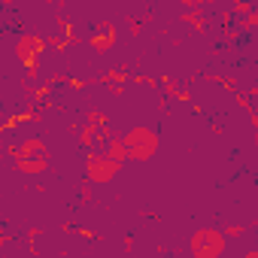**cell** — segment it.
Returning <instances> with one entry per match:
<instances>
[{
	"label": "cell",
	"instance_id": "cell-1",
	"mask_svg": "<svg viewBox=\"0 0 258 258\" xmlns=\"http://www.w3.org/2000/svg\"><path fill=\"white\" fill-rule=\"evenodd\" d=\"M121 143H124L127 161H137V164L152 161L158 155V149H161V137H158L155 127H149V124H134L131 131L121 137Z\"/></svg>",
	"mask_w": 258,
	"mask_h": 258
},
{
	"label": "cell",
	"instance_id": "cell-2",
	"mask_svg": "<svg viewBox=\"0 0 258 258\" xmlns=\"http://www.w3.org/2000/svg\"><path fill=\"white\" fill-rule=\"evenodd\" d=\"M112 131H109V115L103 109H88L82 124H79V146L88 152H103V146L109 143Z\"/></svg>",
	"mask_w": 258,
	"mask_h": 258
},
{
	"label": "cell",
	"instance_id": "cell-3",
	"mask_svg": "<svg viewBox=\"0 0 258 258\" xmlns=\"http://www.w3.org/2000/svg\"><path fill=\"white\" fill-rule=\"evenodd\" d=\"M225 249H228V240H225V234H222L219 228L204 225V228L191 231V237H188V252H191V258H222Z\"/></svg>",
	"mask_w": 258,
	"mask_h": 258
},
{
	"label": "cell",
	"instance_id": "cell-4",
	"mask_svg": "<svg viewBox=\"0 0 258 258\" xmlns=\"http://www.w3.org/2000/svg\"><path fill=\"white\" fill-rule=\"evenodd\" d=\"M43 52H46V37H40V34H25V37L16 40V58H19V64L25 67V73L31 79L40 76L37 70H40Z\"/></svg>",
	"mask_w": 258,
	"mask_h": 258
},
{
	"label": "cell",
	"instance_id": "cell-5",
	"mask_svg": "<svg viewBox=\"0 0 258 258\" xmlns=\"http://www.w3.org/2000/svg\"><path fill=\"white\" fill-rule=\"evenodd\" d=\"M82 170H85V182H88V185H109V182L118 176L121 167H115L103 152H88Z\"/></svg>",
	"mask_w": 258,
	"mask_h": 258
},
{
	"label": "cell",
	"instance_id": "cell-6",
	"mask_svg": "<svg viewBox=\"0 0 258 258\" xmlns=\"http://www.w3.org/2000/svg\"><path fill=\"white\" fill-rule=\"evenodd\" d=\"M115 40H118L115 25H112V22H100V25H97V31L88 37V46H91L97 55H103V52H109V49L115 46Z\"/></svg>",
	"mask_w": 258,
	"mask_h": 258
},
{
	"label": "cell",
	"instance_id": "cell-7",
	"mask_svg": "<svg viewBox=\"0 0 258 258\" xmlns=\"http://www.w3.org/2000/svg\"><path fill=\"white\" fill-rule=\"evenodd\" d=\"M7 152L13 155V161L16 158H31V155H46V143H43V137H28L19 146H10Z\"/></svg>",
	"mask_w": 258,
	"mask_h": 258
},
{
	"label": "cell",
	"instance_id": "cell-8",
	"mask_svg": "<svg viewBox=\"0 0 258 258\" xmlns=\"http://www.w3.org/2000/svg\"><path fill=\"white\" fill-rule=\"evenodd\" d=\"M16 170L25 176H40L49 170V158L46 155H31V158H16Z\"/></svg>",
	"mask_w": 258,
	"mask_h": 258
},
{
	"label": "cell",
	"instance_id": "cell-9",
	"mask_svg": "<svg viewBox=\"0 0 258 258\" xmlns=\"http://www.w3.org/2000/svg\"><path fill=\"white\" fill-rule=\"evenodd\" d=\"M182 22L191 25V28H198V31H207L213 19L207 16V7H195V10H182Z\"/></svg>",
	"mask_w": 258,
	"mask_h": 258
},
{
	"label": "cell",
	"instance_id": "cell-10",
	"mask_svg": "<svg viewBox=\"0 0 258 258\" xmlns=\"http://www.w3.org/2000/svg\"><path fill=\"white\" fill-rule=\"evenodd\" d=\"M103 155H106V158H109L115 167H121V164L127 161V152H124V143H121V137H115V134H112V137H109V143L103 146Z\"/></svg>",
	"mask_w": 258,
	"mask_h": 258
},
{
	"label": "cell",
	"instance_id": "cell-11",
	"mask_svg": "<svg viewBox=\"0 0 258 258\" xmlns=\"http://www.w3.org/2000/svg\"><path fill=\"white\" fill-rule=\"evenodd\" d=\"M158 88H164L167 91V97H173V100H191V91L188 88H182V85H176L173 79H167V76H161L158 79Z\"/></svg>",
	"mask_w": 258,
	"mask_h": 258
},
{
	"label": "cell",
	"instance_id": "cell-12",
	"mask_svg": "<svg viewBox=\"0 0 258 258\" xmlns=\"http://www.w3.org/2000/svg\"><path fill=\"white\" fill-rule=\"evenodd\" d=\"M210 79H213V82H219L225 91H234V94H237V79H231V76H210Z\"/></svg>",
	"mask_w": 258,
	"mask_h": 258
},
{
	"label": "cell",
	"instance_id": "cell-13",
	"mask_svg": "<svg viewBox=\"0 0 258 258\" xmlns=\"http://www.w3.org/2000/svg\"><path fill=\"white\" fill-rule=\"evenodd\" d=\"M91 198H94L91 185H88V182H82V185H79V204H91Z\"/></svg>",
	"mask_w": 258,
	"mask_h": 258
},
{
	"label": "cell",
	"instance_id": "cell-14",
	"mask_svg": "<svg viewBox=\"0 0 258 258\" xmlns=\"http://www.w3.org/2000/svg\"><path fill=\"white\" fill-rule=\"evenodd\" d=\"M222 234H225V240H228V237H243V234H246V225H228Z\"/></svg>",
	"mask_w": 258,
	"mask_h": 258
},
{
	"label": "cell",
	"instance_id": "cell-15",
	"mask_svg": "<svg viewBox=\"0 0 258 258\" xmlns=\"http://www.w3.org/2000/svg\"><path fill=\"white\" fill-rule=\"evenodd\" d=\"M127 22H131V34L137 37L140 31H143V19H137V16H131V19H127Z\"/></svg>",
	"mask_w": 258,
	"mask_h": 258
},
{
	"label": "cell",
	"instance_id": "cell-16",
	"mask_svg": "<svg viewBox=\"0 0 258 258\" xmlns=\"http://www.w3.org/2000/svg\"><path fill=\"white\" fill-rule=\"evenodd\" d=\"M88 82H91V79H67V85H70V88H85Z\"/></svg>",
	"mask_w": 258,
	"mask_h": 258
},
{
	"label": "cell",
	"instance_id": "cell-17",
	"mask_svg": "<svg viewBox=\"0 0 258 258\" xmlns=\"http://www.w3.org/2000/svg\"><path fill=\"white\" fill-rule=\"evenodd\" d=\"M76 234H79V237H88V240H97V234L88 231V228H76Z\"/></svg>",
	"mask_w": 258,
	"mask_h": 258
},
{
	"label": "cell",
	"instance_id": "cell-18",
	"mask_svg": "<svg viewBox=\"0 0 258 258\" xmlns=\"http://www.w3.org/2000/svg\"><path fill=\"white\" fill-rule=\"evenodd\" d=\"M131 249H134V237L127 234V237H124V252H131Z\"/></svg>",
	"mask_w": 258,
	"mask_h": 258
},
{
	"label": "cell",
	"instance_id": "cell-19",
	"mask_svg": "<svg viewBox=\"0 0 258 258\" xmlns=\"http://www.w3.org/2000/svg\"><path fill=\"white\" fill-rule=\"evenodd\" d=\"M240 258H258V249H246V252H243Z\"/></svg>",
	"mask_w": 258,
	"mask_h": 258
}]
</instances>
